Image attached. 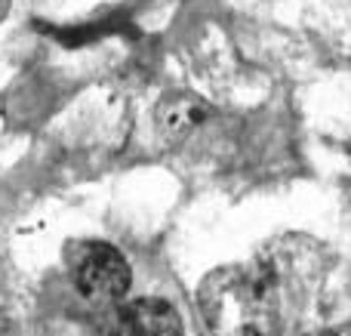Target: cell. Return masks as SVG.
<instances>
[{
  "instance_id": "1",
  "label": "cell",
  "mask_w": 351,
  "mask_h": 336,
  "mask_svg": "<svg viewBox=\"0 0 351 336\" xmlns=\"http://www.w3.org/2000/svg\"><path fill=\"white\" fill-rule=\"evenodd\" d=\"M210 336H287L284 296L259 265H225L197 290Z\"/></svg>"
},
{
  "instance_id": "2",
  "label": "cell",
  "mask_w": 351,
  "mask_h": 336,
  "mask_svg": "<svg viewBox=\"0 0 351 336\" xmlns=\"http://www.w3.org/2000/svg\"><path fill=\"white\" fill-rule=\"evenodd\" d=\"M65 259L77 293L90 302H121L133 287L127 256L105 241H74L68 244Z\"/></svg>"
},
{
  "instance_id": "3",
  "label": "cell",
  "mask_w": 351,
  "mask_h": 336,
  "mask_svg": "<svg viewBox=\"0 0 351 336\" xmlns=\"http://www.w3.org/2000/svg\"><path fill=\"white\" fill-rule=\"evenodd\" d=\"M105 336H182V321L170 302L136 300L117 309Z\"/></svg>"
},
{
  "instance_id": "4",
  "label": "cell",
  "mask_w": 351,
  "mask_h": 336,
  "mask_svg": "<svg viewBox=\"0 0 351 336\" xmlns=\"http://www.w3.org/2000/svg\"><path fill=\"white\" fill-rule=\"evenodd\" d=\"M210 115V105L194 93H170L160 99L158 105V136L164 139V145H182L200 123Z\"/></svg>"
},
{
  "instance_id": "5",
  "label": "cell",
  "mask_w": 351,
  "mask_h": 336,
  "mask_svg": "<svg viewBox=\"0 0 351 336\" xmlns=\"http://www.w3.org/2000/svg\"><path fill=\"white\" fill-rule=\"evenodd\" d=\"M123 19H102V22H86V25H62V28H49L47 34L53 40H59L62 47L68 49H77V47H86V43H96L102 37L114 34L121 31Z\"/></svg>"
},
{
  "instance_id": "6",
  "label": "cell",
  "mask_w": 351,
  "mask_h": 336,
  "mask_svg": "<svg viewBox=\"0 0 351 336\" xmlns=\"http://www.w3.org/2000/svg\"><path fill=\"white\" fill-rule=\"evenodd\" d=\"M305 336H351V324H339V327H324V331L305 333Z\"/></svg>"
},
{
  "instance_id": "7",
  "label": "cell",
  "mask_w": 351,
  "mask_h": 336,
  "mask_svg": "<svg viewBox=\"0 0 351 336\" xmlns=\"http://www.w3.org/2000/svg\"><path fill=\"white\" fill-rule=\"evenodd\" d=\"M6 12H10V0H0V22H3Z\"/></svg>"
},
{
  "instance_id": "8",
  "label": "cell",
  "mask_w": 351,
  "mask_h": 336,
  "mask_svg": "<svg viewBox=\"0 0 351 336\" xmlns=\"http://www.w3.org/2000/svg\"><path fill=\"white\" fill-rule=\"evenodd\" d=\"M348 158H351V142H348Z\"/></svg>"
}]
</instances>
